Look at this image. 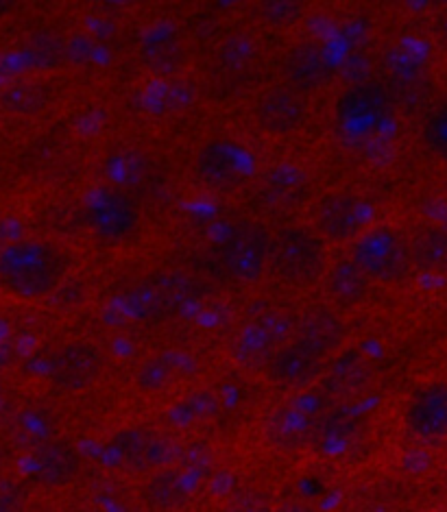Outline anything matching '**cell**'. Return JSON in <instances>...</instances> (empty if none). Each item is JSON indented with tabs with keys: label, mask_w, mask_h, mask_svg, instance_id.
<instances>
[{
	"label": "cell",
	"mask_w": 447,
	"mask_h": 512,
	"mask_svg": "<svg viewBox=\"0 0 447 512\" xmlns=\"http://www.w3.org/2000/svg\"><path fill=\"white\" fill-rule=\"evenodd\" d=\"M391 92L380 81H360L336 103V127L349 140H367L389 123Z\"/></svg>",
	"instance_id": "5"
},
{
	"label": "cell",
	"mask_w": 447,
	"mask_h": 512,
	"mask_svg": "<svg viewBox=\"0 0 447 512\" xmlns=\"http://www.w3.org/2000/svg\"><path fill=\"white\" fill-rule=\"evenodd\" d=\"M413 262L419 271L447 275V227H430L410 242Z\"/></svg>",
	"instance_id": "21"
},
{
	"label": "cell",
	"mask_w": 447,
	"mask_h": 512,
	"mask_svg": "<svg viewBox=\"0 0 447 512\" xmlns=\"http://www.w3.org/2000/svg\"><path fill=\"white\" fill-rule=\"evenodd\" d=\"M114 454L129 471H160L168 467L164 438L149 428H125L114 436Z\"/></svg>",
	"instance_id": "14"
},
{
	"label": "cell",
	"mask_w": 447,
	"mask_h": 512,
	"mask_svg": "<svg viewBox=\"0 0 447 512\" xmlns=\"http://www.w3.org/2000/svg\"><path fill=\"white\" fill-rule=\"evenodd\" d=\"M273 238L264 225L245 221L227 231L219 247V262L229 279L238 284H256L271 266Z\"/></svg>",
	"instance_id": "6"
},
{
	"label": "cell",
	"mask_w": 447,
	"mask_h": 512,
	"mask_svg": "<svg viewBox=\"0 0 447 512\" xmlns=\"http://www.w3.org/2000/svg\"><path fill=\"white\" fill-rule=\"evenodd\" d=\"M216 410H219V401L212 393H192L171 410V417H175L179 425H190L214 417Z\"/></svg>",
	"instance_id": "26"
},
{
	"label": "cell",
	"mask_w": 447,
	"mask_h": 512,
	"mask_svg": "<svg viewBox=\"0 0 447 512\" xmlns=\"http://www.w3.org/2000/svg\"><path fill=\"white\" fill-rule=\"evenodd\" d=\"M27 489L14 478H0V512H24Z\"/></svg>",
	"instance_id": "28"
},
{
	"label": "cell",
	"mask_w": 447,
	"mask_h": 512,
	"mask_svg": "<svg viewBox=\"0 0 447 512\" xmlns=\"http://www.w3.org/2000/svg\"><path fill=\"white\" fill-rule=\"evenodd\" d=\"M295 329L291 312L282 308L262 312L238 329L229 345V356L240 369L264 373L275 353L295 338Z\"/></svg>",
	"instance_id": "3"
},
{
	"label": "cell",
	"mask_w": 447,
	"mask_h": 512,
	"mask_svg": "<svg viewBox=\"0 0 447 512\" xmlns=\"http://www.w3.org/2000/svg\"><path fill=\"white\" fill-rule=\"evenodd\" d=\"M79 471V454L62 441L44 443L31 458L33 480L44 489H64L79 478Z\"/></svg>",
	"instance_id": "16"
},
{
	"label": "cell",
	"mask_w": 447,
	"mask_h": 512,
	"mask_svg": "<svg viewBox=\"0 0 447 512\" xmlns=\"http://www.w3.org/2000/svg\"><path fill=\"white\" fill-rule=\"evenodd\" d=\"M352 260L371 284H397L413 271V245L400 229L378 225L367 229L352 247Z\"/></svg>",
	"instance_id": "2"
},
{
	"label": "cell",
	"mask_w": 447,
	"mask_h": 512,
	"mask_svg": "<svg viewBox=\"0 0 447 512\" xmlns=\"http://www.w3.org/2000/svg\"><path fill=\"white\" fill-rule=\"evenodd\" d=\"M373 207L367 199L352 192L325 197L317 210V234L325 242L345 245L356 242L373 225Z\"/></svg>",
	"instance_id": "8"
},
{
	"label": "cell",
	"mask_w": 447,
	"mask_h": 512,
	"mask_svg": "<svg viewBox=\"0 0 447 512\" xmlns=\"http://www.w3.org/2000/svg\"><path fill=\"white\" fill-rule=\"evenodd\" d=\"M434 35H437L439 44L447 51V7H443L437 16H434Z\"/></svg>",
	"instance_id": "32"
},
{
	"label": "cell",
	"mask_w": 447,
	"mask_h": 512,
	"mask_svg": "<svg viewBox=\"0 0 447 512\" xmlns=\"http://www.w3.org/2000/svg\"><path fill=\"white\" fill-rule=\"evenodd\" d=\"M275 512H314V510L304 502H295V499H291V502H284L280 508H275Z\"/></svg>",
	"instance_id": "33"
},
{
	"label": "cell",
	"mask_w": 447,
	"mask_h": 512,
	"mask_svg": "<svg viewBox=\"0 0 447 512\" xmlns=\"http://www.w3.org/2000/svg\"><path fill=\"white\" fill-rule=\"evenodd\" d=\"M0 469H3V456H0Z\"/></svg>",
	"instance_id": "34"
},
{
	"label": "cell",
	"mask_w": 447,
	"mask_h": 512,
	"mask_svg": "<svg viewBox=\"0 0 447 512\" xmlns=\"http://www.w3.org/2000/svg\"><path fill=\"white\" fill-rule=\"evenodd\" d=\"M33 53L35 59H40L42 64H55L59 53H62V42L53 38V35H40V38H35L33 42Z\"/></svg>",
	"instance_id": "30"
},
{
	"label": "cell",
	"mask_w": 447,
	"mask_h": 512,
	"mask_svg": "<svg viewBox=\"0 0 447 512\" xmlns=\"http://www.w3.org/2000/svg\"><path fill=\"white\" fill-rule=\"evenodd\" d=\"M306 99L291 88H275L256 103V123L271 136H288L306 123Z\"/></svg>",
	"instance_id": "13"
},
{
	"label": "cell",
	"mask_w": 447,
	"mask_h": 512,
	"mask_svg": "<svg viewBox=\"0 0 447 512\" xmlns=\"http://www.w3.org/2000/svg\"><path fill=\"white\" fill-rule=\"evenodd\" d=\"M33 512H38V510H33Z\"/></svg>",
	"instance_id": "35"
},
{
	"label": "cell",
	"mask_w": 447,
	"mask_h": 512,
	"mask_svg": "<svg viewBox=\"0 0 447 512\" xmlns=\"http://www.w3.org/2000/svg\"><path fill=\"white\" fill-rule=\"evenodd\" d=\"M221 59L229 68H247L253 59H256V42H253L249 35H234V38L223 46Z\"/></svg>",
	"instance_id": "27"
},
{
	"label": "cell",
	"mask_w": 447,
	"mask_h": 512,
	"mask_svg": "<svg viewBox=\"0 0 447 512\" xmlns=\"http://www.w3.org/2000/svg\"><path fill=\"white\" fill-rule=\"evenodd\" d=\"M177 364L173 358L160 356V358H151L147 364H144L140 375L136 377V384L142 390V393H162V390L168 388V384L173 382V377L177 375Z\"/></svg>",
	"instance_id": "25"
},
{
	"label": "cell",
	"mask_w": 447,
	"mask_h": 512,
	"mask_svg": "<svg viewBox=\"0 0 447 512\" xmlns=\"http://www.w3.org/2000/svg\"><path fill=\"white\" fill-rule=\"evenodd\" d=\"M232 512H275V508L262 493H247L236 499Z\"/></svg>",
	"instance_id": "31"
},
{
	"label": "cell",
	"mask_w": 447,
	"mask_h": 512,
	"mask_svg": "<svg viewBox=\"0 0 447 512\" xmlns=\"http://www.w3.org/2000/svg\"><path fill=\"white\" fill-rule=\"evenodd\" d=\"M142 59L155 75L173 77L188 64V48L181 35L173 29H155L142 48Z\"/></svg>",
	"instance_id": "19"
},
{
	"label": "cell",
	"mask_w": 447,
	"mask_h": 512,
	"mask_svg": "<svg viewBox=\"0 0 447 512\" xmlns=\"http://www.w3.org/2000/svg\"><path fill=\"white\" fill-rule=\"evenodd\" d=\"M421 144L430 157L437 162L447 164V103H441L432 109L421 123Z\"/></svg>",
	"instance_id": "23"
},
{
	"label": "cell",
	"mask_w": 447,
	"mask_h": 512,
	"mask_svg": "<svg viewBox=\"0 0 447 512\" xmlns=\"http://www.w3.org/2000/svg\"><path fill=\"white\" fill-rule=\"evenodd\" d=\"M253 170V157L234 140H212L203 146L195 160V175L205 188L214 192H234L247 184Z\"/></svg>",
	"instance_id": "7"
},
{
	"label": "cell",
	"mask_w": 447,
	"mask_h": 512,
	"mask_svg": "<svg viewBox=\"0 0 447 512\" xmlns=\"http://www.w3.org/2000/svg\"><path fill=\"white\" fill-rule=\"evenodd\" d=\"M271 268L291 286H308L325 271V240L317 229L286 227L273 238Z\"/></svg>",
	"instance_id": "4"
},
{
	"label": "cell",
	"mask_w": 447,
	"mask_h": 512,
	"mask_svg": "<svg viewBox=\"0 0 447 512\" xmlns=\"http://www.w3.org/2000/svg\"><path fill=\"white\" fill-rule=\"evenodd\" d=\"M51 101V92L40 81H20L0 92V107L16 116L40 114Z\"/></svg>",
	"instance_id": "22"
},
{
	"label": "cell",
	"mask_w": 447,
	"mask_h": 512,
	"mask_svg": "<svg viewBox=\"0 0 447 512\" xmlns=\"http://www.w3.org/2000/svg\"><path fill=\"white\" fill-rule=\"evenodd\" d=\"M262 16L267 18L273 27H288L299 20L301 16V5L295 3H269L262 7Z\"/></svg>",
	"instance_id": "29"
},
{
	"label": "cell",
	"mask_w": 447,
	"mask_h": 512,
	"mask_svg": "<svg viewBox=\"0 0 447 512\" xmlns=\"http://www.w3.org/2000/svg\"><path fill=\"white\" fill-rule=\"evenodd\" d=\"M105 369V353L90 340H70L59 347L51 362V382L62 393L75 395L92 388L101 380Z\"/></svg>",
	"instance_id": "9"
},
{
	"label": "cell",
	"mask_w": 447,
	"mask_h": 512,
	"mask_svg": "<svg viewBox=\"0 0 447 512\" xmlns=\"http://www.w3.org/2000/svg\"><path fill=\"white\" fill-rule=\"evenodd\" d=\"M308 432H310L308 419L295 410L277 412L269 430L271 441H275L282 447H299L301 443H306Z\"/></svg>",
	"instance_id": "24"
},
{
	"label": "cell",
	"mask_w": 447,
	"mask_h": 512,
	"mask_svg": "<svg viewBox=\"0 0 447 512\" xmlns=\"http://www.w3.org/2000/svg\"><path fill=\"white\" fill-rule=\"evenodd\" d=\"M323 360L312 356L308 349L297 345L295 340L284 345L275 353L271 362L264 369L267 382L280 388H299L310 384L323 369Z\"/></svg>",
	"instance_id": "17"
},
{
	"label": "cell",
	"mask_w": 447,
	"mask_h": 512,
	"mask_svg": "<svg viewBox=\"0 0 447 512\" xmlns=\"http://www.w3.org/2000/svg\"><path fill=\"white\" fill-rule=\"evenodd\" d=\"M190 497L192 484L188 475L175 467L153 471L140 489V499L149 512H179L186 508Z\"/></svg>",
	"instance_id": "18"
},
{
	"label": "cell",
	"mask_w": 447,
	"mask_h": 512,
	"mask_svg": "<svg viewBox=\"0 0 447 512\" xmlns=\"http://www.w3.org/2000/svg\"><path fill=\"white\" fill-rule=\"evenodd\" d=\"M90 225L94 234L103 242H123L140 223V214L136 203L127 194L114 188H101L90 201Z\"/></svg>",
	"instance_id": "10"
},
{
	"label": "cell",
	"mask_w": 447,
	"mask_h": 512,
	"mask_svg": "<svg viewBox=\"0 0 447 512\" xmlns=\"http://www.w3.org/2000/svg\"><path fill=\"white\" fill-rule=\"evenodd\" d=\"M282 72L286 79V88L304 96L308 92L321 90L332 79V64L321 44L299 42L286 53Z\"/></svg>",
	"instance_id": "12"
},
{
	"label": "cell",
	"mask_w": 447,
	"mask_h": 512,
	"mask_svg": "<svg viewBox=\"0 0 447 512\" xmlns=\"http://www.w3.org/2000/svg\"><path fill=\"white\" fill-rule=\"evenodd\" d=\"M345 336L347 329L341 316L328 308H317L297 323L293 340L325 362L343 347Z\"/></svg>",
	"instance_id": "15"
},
{
	"label": "cell",
	"mask_w": 447,
	"mask_h": 512,
	"mask_svg": "<svg viewBox=\"0 0 447 512\" xmlns=\"http://www.w3.org/2000/svg\"><path fill=\"white\" fill-rule=\"evenodd\" d=\"M371 279L360 271L356 262L338 260L328 273V295L334 306L343 312H352L367 301Z\"/></svg>",
	"instance_id": "20"
},
{
	"label": "cell",
	"mask_w": 447,
	"mask_h": 512,
	"mask_svg": "<svg viewBox=\"0 0 447 512\" xmlns=\"http://www.w3.org/2000/svg\"><path fill=\"white\" fill-rule=\"evenodd\" d=\"M75 268V253L51 238H24L0 247V290L20 301L55 295Z\"/></svg>",
	"instance_id": "1"
},
{
	"label": "cell",
	"mask_w": 447,
	"mask_h": 512,
	"mask_svg": "<svg viewBox=\"0 0 447 512\" xmlns=\"http://www.w3.org/2000/svg\"><path fill=\"white\" fill-rule=\"evenodd\" d=\"M408 432L421 441L447 438V382H432L417 388L404 410Z\"/></svg>",
	"instance_id": "11"
}]
</instances>
